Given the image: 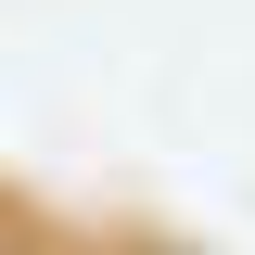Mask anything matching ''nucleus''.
I'll return each mask as SVG.
<instances>
[{
  "label": "nucleus",
  "instance_id": "1",
  "mask_svg": "<svg viewBox=\"0 0 255 255\" xmlns=\"http://www.w3.org/2000/svg\"><path fill=\"white\" fill-rule=\"evenodd\" d=\"M0 255H13V243H0Z\"/></svg>",
  "mask_w": 255,
  "mask_h": 255
}]
</instances>
